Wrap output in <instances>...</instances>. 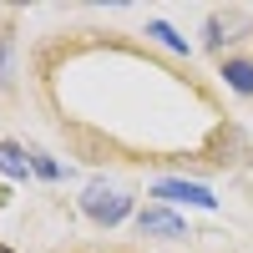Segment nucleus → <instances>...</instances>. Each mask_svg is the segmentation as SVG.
Instances as JSON below:
<instances>
[{"label": "nucleus", "instance_id": "nucleus-1", "mask_svg": "<svg viewBox=\"0 0 253 253\" xmlns=\"http://www.w3.org/2000/svg\"><path fill=\"white\" fill-rule=\"evenodd\" d=\"M81 213H86L96 228H117L122 218H132V193L96 177V182H86V187H81Z\"/></svg>", "mask_w": 253, "mask_h": 253}, {"label": "nucleus", "instance_id": "nucleus-2", "mask_svg": "<svg viewBox=\"0 0 253 253\" xmlns=\"http://www.w3.org/2000/svg\"><path fill=\"white\" fill-rule=\"evenodd\" d=\"M152 198L157 203H187V208H218V198L208 193L203 182H187V177H162V182H152Z\"/></svg>", "mask_w": 253, "mask_h": 253}, {"label": "nucleus", "instance_id": "nucleus-3", "mask_svg": "<svg viewBox=\"0 0 253 253\" xmlns=\"http://www.w3.org/2000/svg\"><path fill=\"white\" fill-rule=\"evenodd\" d=\"M137 228H142L147 238H167V243H177V238H193V233H187V223H182V218H177L167 203H152V208H142V213H137Z\"/></svg>", "mask_w": 253, "mask_h": 253}, {"label": "nucleus", "instance_id": "nucleus-4", "mask_svg": "<svg viewBox=\"0 0 253 253\" xmlns=\"http://www.w3.org/2000/svg\"><path fill=\"white\" fill-rule=\"evenodd\" d=\"M0 177H31V147H20V142H0Z\"/></svg>", "mask_w": 253, "mask_h": 253}, {"label": "nucleus", "instance_id": "nucleus-5", "mask_svg": "<svg viewBox=\"0 0 253 253\" xmlns=\"http://www.w3.org/2000/svg\"><path fill=\"white\" fill-rule=\"evenodd\" d=\"M218 76L228 81V91H238V96H253V61H243V56H228Z\"/></svg>", "mask_w": 253, "mask_h": 253}, {"label": "nucleus", "instance_id": "nucleus-6", "mask_svg": "<svg viewBox=\"0 0 253 253\" xmlns=\"http://www.w3.org/2000/svg\"><path fill=\"white\" fill-rule=\"evenodd\" d=\"M147 36H152V41H162V46H167V51H177V56H187V51H193V46H187V36H177L172 26H167V20H147Z\"/></svg>", "mask_w": 253, "mask_h": 253}, {"label": "nucleus", "instance_id": "nucleus-7", "mask_svg": "<svg viewBox=\"0 0 253 253\" xmlns=\"http://www.w3.org/2000/svg\"><path fill=\"white\" fill-rule=\"evenodd\" d=\"M31 172L41 177V182H61V172H66V167H61L51 152H41V147H31Z\"/></svg>", "mask_w": 253, "mask_h": 253}, {"label": "nucleus", "instance_id": "nucleus-8", "mask_svg": "<svg viewBox=\"0 0 253 253\" xmlns=\"http://www.w3.org/2000/svg\"><path fill=\"white\" fill-rule=\"evenodd\" d=\"M203 36H208V51H223V41H228V36H223V20H218V15H208V31H203Z\"/></svg>", "mask_w": 253, "mask_h": 253}, {"label": "nucleus", "instance_id": "nucleus-9", "mask_svg": "<svg viewBox=\"0 0 253 253\" xmlns=\"http://www.w3.org/2000/svg\"><path fill=\"white\" fill-rule=\"evenodd\" d=\"M0 86H10V36H0Z\"/></svg>", "mask_w": 253, "mask_h": 253}]
</instances>
